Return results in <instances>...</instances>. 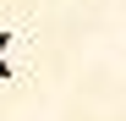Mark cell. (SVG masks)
<instances>
[{"label": "cell", "mask_w": 126, "mask_h": 121, "mask_svg": "<svg viewBox=\"0 0 126 121\" xmlns=\"http://www.w3.org/2000/svg\"><path fill=\"white\" fill-rule=\"evenodd\" d=\"M6 44H11V33H0V77H11V66H6Z\"/></svg>", "instance_id": "1"}]
</instances>
